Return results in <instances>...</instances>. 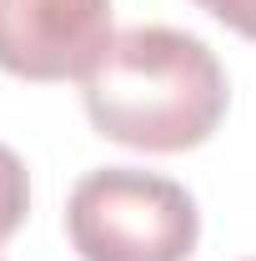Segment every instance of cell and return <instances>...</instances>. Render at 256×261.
Listing matches in <instances>:
<instances>
[{
    "instance_id": "2",
    "label": "cell",
    "mask_w": 256,
    "mask_h": 261,
    "mask_svg": "<svg viewBox=\"0 0 256 261\" xmlns=\"http://www.w3.org/2000/svg\"><path fill=\"white\" fill-rule=\"evenodd\" d=\"M65 236L81 261H186L201 236V211L171 176L100 166L65 201Z\"/></svg>"
},
{
    "instance_id": "3",
    "label": "cell",
    "mask_w": 256,
    "mask_h": 261,
    "mask_svg": "<svg viewBox=\"0 0 256 261\" xmlns=\"http://www.w3.org/2000/svg\"><path fill=\"white\" fill-rule=\"evenodd\" d=\"M111 40V0H0V70L81 81Z\"/></svg>"
},
{
    "instance_id": "4",
    "label": "cell",
    "mask_w": 256,
    "mask_h": 261,
    "mask_svg": "<svg viewBox=\"0 0 256 261\" xmlns=\"http://www.w3.org/2000/svg\"><path fill=\"white\" fill-rule=\"evenodd\" d=\"M25 211H31V176H25V161H20L10 146H0V241L20 231Z\"/></svg>"
},
{
    "instance_id": "1",
    "label": "cell",
    "mask_w": 256,
    "mask_h": 261,
    "mask_svg": "<svg viewBox=\"0 0 256 261\" xmlns=\"http://www.w3.org/2000/svg\"><path fill=\"white\" fill-rule=\"evenodd\" d=\"M86 116L131 151H191L221 126L231 86L206 40L171 25H131L106 40L81 75Z\"/></svg>"
},
{
    "instance_id": "5",
    "label": "cell",
    "mask_w": 256,
    "mask_h": 261,
    "mask_svg": "<svg viewBox=\"0 0 256 261\" xmlns=\"http://www.w3.org/2000/svg\"><path fill=\"white\" fill-rule=\"evenodd\" d=\"M206 15H216L221 25H231L236 35L256 40V0H196Z\"/></svg>"
}]
</instances>
